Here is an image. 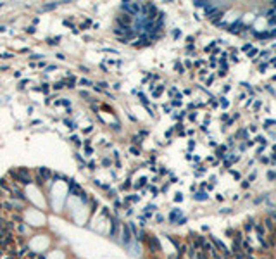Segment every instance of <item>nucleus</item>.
I'll use <instances>...</instances> for the list:
<instances>
[{
  "label": "nucleus",
  "mask_w": 276,
  "mask_h": 259,
  "mask_svg": "<svg viewBox=\"0 0 276 259\" xmlns=\"http://www.w3.org/2000/svg\"><path fill=\"white\" fill-rule=\"evenodd\" d=\"M145 245H147V251H148L150 256H157V254H161V251H162V245H161V240H159L157 235H150V233H148L147 240H145Z\"/></svg>",
  "instance_id": "obj_1"
},
{
  "label": "nucleus",
  "mask_w": 276,
  "mask_h": 259,
  "mask_svg": "<svg viewBox=\"0 0 276 259\" xmlns=\"http://www.w3.org/2000/svg\"><path fill=\"white\" fill-rule=\"evenodd\" d=\"M133 240H135V239H133V235H131V232H129L128 225H126V223H123V226H121V233H119L117 242H119L123 247H128Z\"/></svg>",
  "instance_id": "obj_2"
},
{
  "label": "nucleus",
  "mask_w": 276,
  "mask_h": 259,
  "mask_svg": "<svg viewBox=\"0 0 276 259\" xmlns=\"http://www.w3.org/2000/svg\"><path fill=\"white\" fill-rule=\"evenodd\" d=\"M12 175L18 178V182H21L22 185H28V183L33 182L31 176H29V173H28V169H24V168H21V169H18V171H12Z\"/></svg>",
  "instance_id": "obj_3"
},
{
  "label": "nucleus",
  "mask_w": 276,
  "mask_h": 259,
  "mask_svg": "<svg viewBox=\"0 0 276 259\" xmlns=\"http://www.w3.org/2000/svg\"><path fill=\"white\" fill-rule=\"evenodd\" d=\"M183 218H185V214H183V211H181L180 207L171 209V211H169V216H167V220H169L171 225H178V223L181 221Z\"/></svg>",
  "instance_id": "obj_4"
},
{
  "label": "nucleus",
  "mask_w": 276,
  "mask_h": 259,
  "mask_svg": "<svg viewBox=\"0 0 276 259\" xmlns=\"http://www.w3.org/2000/svg\"><path fill=\"white\" fill-rule=\"evenodd\" d=\"M262 225H264V228H266V232H268V233H273V235H275L276 223L273 221V218H271V216H264V220H262Z\"/></svg>",
  "instance_id": "obj_5"
},
{
  "label": "nucleus",
  "mask_w": 276,
  "mask_h": 259,
  "mask_svg": "<svg viewBox=\"0 0 276 259\" xmlns=\"http://www.w3.org/2000/svg\"><path fill=\"white\" fill-rule=\"evenodd\" d=\"M116 21H117L119 26H126V28H129V24L133 23V16H129V14H121V16L116 18Z\"/></svg>",
  "instance_id": "obj_6"
},
{
  "label": "nucleus",
  "mask_w": 276,
  "mask_h": 259,
  "mask_svg": "<svg viewBox=\"0 0 276 259\" xmlns=\"http://www.w3.org/2000/svg\"><path fill=\"white\" fill-rule=\"evenodd\" d=\"M228 31H230L231 35H238V33H242V19L235 21L233 24H230V26H228Z\"/></svg>",
  "instance_id": "obj_7"
},
{
  "label": "nucleus",
  "mask_w": 276,
  "mask_h": 259,
  "mask_svg": "<svg viewBox=\"0 0 276 259\" xmlns=\"http://www.w3.org/2000/svg\"><path fill=\"white\" fill-rule=\"evenodd\" d=\"M193 199H195V201H207V199H209V195H207V192H205V190L200 188L199 192H195V194H193Z\"/></svg>",
  "instance_id": "obj_8"
},
{
  "label": "nucleus",
  "mask_w": 276,
  "mask_h": 259,
  "mask_svg": "<svg viewBox=\"0 0 276 259\" xmlns=\"http://www.w3.org/2000/svg\"><path fill=\"white\" fill-rule=\"evenodd\" d=\"M18 232L19 233H21V237H22V235H26V233H31V230H29V228H28V223H18Z\"/></svg>",
  "instance_id": "obj_9"
},
{
  "label": "nucleus",
  "mask_w": 276,
  "mask_h": 259,
  "mask_svg": "<svg viewBox=\"0 0 276 259\" xmlns=\"http://www.w3.org/2000/svg\"><path fill=\"white\" fill-rule=\"evenodd\" d=\"M252 35L256 38H259V40H268V38H271V33H269V31H254V30H252Z\"/></svg>",
  "instance_id": "obj_10"
},
{
  "label": "nucleus",
  "mask_w": 276,
  "mask_h": 259,
  "mask_svg": "<svg viewBox=\"0 0 276 259\" xmlns=\"http://www.w3.org/2000/svg\"><path fill=\"white\" fill-rule=\"evenodd\" d=\"M38 173H40V178H43V180H48V178L52 176V171H50L48 168H40Z\"/></svg>",
  "instance_id": "obj_11"
},
{
  "label": "nucleus",
  "mask_w": 276,
  "mask_h": 259,
  "mask_svg": "<svg viewBox=\"0 0 276 259\" xmlns=\"http://www.w3.org/2000/svg\"><path fill=\"white\" fill-rule=\"evenodd\" d=\"M235 233H237V230H235V228H226V230H224V235H226L228 239H233V237H235Z\"/></svg>",
  "instance_id": "obj_12"
},
{
  "label": "nucleus",
  "mask_w": 276,
  "mask_h": 259,
  "mask_svg": "<svg viewBox=\"0 0 276 259\" xmlns=\"http://www.w3.org/2000/svg\"><path fill=\"white\" fill-rule=\"evenodd\" d=\"M138 202V201H140V195H128V197H126V202Z\"/></svg>",
  "instance_id": "obj_13"
},
{
  "label": "nucleus",
  "mask_w": 276,
  "mask_h": 259,
  "mask_svg": "<svg viewBox=\"0 0 276 259\" xmlns=\"http://www.w3.org/2000/svg\"><path fill=\"white\" fill-rule=\"evenodd\" d=\"M211 5V2H195V7H202V9H207Z\"/></svg>",
  "instance_id": "obj_14"
},
{
  "label": "nucleus",
  "mask_w": 276,
  "mask_h": 259,
  "mask_svg": "<svg viewBox=\"0 0 276 259\" xmlns=\"http://www.w3.org/2000/svg\"><path fill=\"white\" fill-rule=\"evenodd\" d=\"M254 140H256V142H259V144H261V145H266V138H264V137H262V135H257V137H256V138H254Z\"/></svg>",
  "instance_id": "obj_15"
},
{
  "label": "nucleus",
  "mask_w": 276,
  "mask_h": 259,
  "mask_svg": "<svg viewBox=\"0 0 276 259\" xmlns=\"http://www.w3.org/2000/svg\"><path fill=\"white\" fill-rule=\"evenodd\" d=\"M133 144L140 145V144H142V135H135V137H133Z\"/></svg>",
  "instance_id": "obj_16"
},
{
  "label": "nucleus",
  "mask_w": 276,
  "mask_h": 259,
  "mask_svg": "<svg viewBox=\"0 0 276 259\" xmlns=\"http://www.w3.org/2000/svg\"><path fill=\"white\" fill-rule=\"evenodd\" d=\"M59 40H60V38L55 37V38H48L47 42H48V45H57V43H59Z\"/></svg>",
  "instance_id": "obj_17"
},
{
  "label": "nucleus",
  "mask_w": 276,
  "mask_h": 259,
  "mask_svg": "<svg viewBox=\"0 0 276 259\" xmlns=\"http://www.w3.org/2000/svg\"><path fill=\"white\" fill-rule=\"evenodd\" d=\"M57 5H59V2H55V4H48V5H45L43 9H45V11H52V9H55Z\"/></svg>",
  "instance_id": "obj_18"
},
{
  "label": "nucleus",
  "mask_w": 276,
  "mask_h": 259,
  "mask_svg": "<svg viewBox=\"0 0 276 259\" xmlns=\"http://www.w3.org/2000/svg\"><path fill=\"white\" fill-rule=\"evenodd\" d=\"M155 221L159 223V225H162V223H164V216H162V214H159V213H157V214H155Z\"/></svg>",
  "instance_id": "obj_19"
},
{
  "label": "nucleus",
  "mask_w": 276,
  "mask_h": 259,
  "mask_svg": "<svg viewBox=\"0 0 276 259\" xmlns=\"http://www.w3.org/2000/svg\"><path fill=\"white\" fill-rule=\"evenodd\" d=\"M268 180H269V182L276 180V171H269V173H268Z\"/></svg>",
  "instance_id": "obj_20"
},
{
  "label": "nucleus",
  "mask_w": 276,
  "mask_h": 259,
  "mask_svg": "<svg viewBox=\"0 0 276 259\" xmlns=\"http://www.w3.org/2000/svg\"><path fill=\"white\" fill-rule=\"evenodd\" d=\"M79 83H81V85H83V87H90V85H93L92 81H90V80H86V78H83V80H81V81H79Z\"/></svg>",
  "instance_id": "obj_21"
},
{
  "label": "nucleus",
  "mask_w": 276,
  "mask_h": 259,
  "mask_svg": "<svg viewBox=\"0 0 276 259\" xmlns=\"http://www.w3.org/2000/svg\"><path fill=\"white\" fill-rule=\"evenodd\" d=\"M176 69H178V73H180V74H183V73H185V68L181 66V64H180V62H176Z\"/></svg>",
  "instance_id": "obj_22"
},
{
  "label": "nucleus",
  "mask_w": 276,
  "mask_h": 259,
  "mask_svg": "<svg viewBox=\"0 0 276 259\" xmlns=\"http://www.w3.org/2000/svg\"><path fill=\"white\" fill-rule=\"evenodd\" d=\"M62 87H64V81H57V83L54 85V88H55V90H60Z\"/></svg>",
  "instance_id": "obj_23"
},
{
  "label": "nucleus",
  "mask_w": 276,
  "mask_h": 259,
  "mask_svg": "<svg viewBox=\"0 0 276 259\" xmlns=\"http://www.w3.org/2000/svg\"><path fill=\"white\" fill-rule=\"evenodd\" d=\"M129 152H131L133 156H140V150H138L136 147H131V149H129Z\"/></svg>",
  "instance_id": "obj_24"
},
{
  "label": "nucleus",
  "mask_w": 276,
  "mask_h": 259,
  "mask_svg": "<svg viewBox=\"0 0 276 259\" xmlns=\"http://www.w3.org/2000/svg\"><path fill=\"white\" fill-rule=\"evenodd\" d=\"M230 213H231V209H228V207H223L219 211V214H230Z\"/></svg>",
  "instance_id": "obj_25"
},
{
  "label": "nucleus",
  "mask_w": 276,
  "mask_h": 259,
  "mask_svg": "<svg viewBox=\"0 0 276 259\" xmlns=\"http://www.w3.org/2000/svg\"><path fill=\"white\" fill-rule=\"evenodd\" d=\"M5 220H4V218H0V232H2V230H5Z\"/></svg>",
  "instance_id": "obj_26"
},
{
  "label": "nucleus",
  "mask_w": 276,
  "mask_h": 259,
  "mask_svg": "<svg viewBox=\"0 0 276 259\" xmlns=\"http://www.w3.org/2000/svg\"><path fill=\"white\" fill-rule=\"evenodd\" d=\"M221 106H223V107H228V100H226V99H224V97H221Z\"/></svg>",
  "instance_id": "obj_27"
},
{
  "label": "nucleus",
  "mask_w": 276,
  "mask_h": 259,
  "mask_svg": "<svg viewBox=\"0 0 276 259\" xmlns=\"http://www.w3.org/2000/svg\"><path fill=\"white\" fill-rule=\"evenodd\" d=\"M249 185H250L249 180H243V182H242V188H249Z\"/></svg>",
  "instance_id": "obj_28"
},
{
  "label": "nucleus",
  "mask_w": 276,
  "mask_h": 259,
  "mask_svg": "<svg viewBox=\"0 0 276 259\" xmlns=\"http://www.w3.org/2000/svg\"><path fill=\"white\" fill-rule=\"evenodd\" d=\"M129 187H131V183H129V180H128L126 183H123V185H121V188H123V190H128Z\"/></svg>",
  "instance_id": "obj_29"
},
{
  "label": "nucleus",
  "mask_w": 276,
  "mask_h": 259,
  "mask_svg": "<svg viewBox=\"0 0 276 259\" xmlns=\"http://www.w3.org/2000/svg\"><path fill=\"white\" fill-rule=\"evenodd\" d=\"M40 90H41V92H45V93H47V92H48V85H47V83H43Z\"/></svg>",
  "instance_id": "obj_30"
},
{
  "label": "nucleus",
  "mask_w": 276,
  "mask_h": 259,
  "mask_svg": "<svg viewBox=\"0 0 276 259\" xmlns=\"http://www.w3.org/2000/svg\"><path fill=\"white\" fill-rule=\"evenodd\" d=\"M173 37H174V38H180V37H181L180 30H174V31H173Z\"/></svg>",
  "instance_id": "obj_31"
},
{
  "label": "nucleus",
  "mask_w": 276,
  "mask_h": 259,
  "mask_svg": "<svg viewBox=\"0 0 276 259\" xmlns=\"http://www.w3.org/2000/svg\"><path fill=\"white\" fill-rule=\"evenodd\" d=\"M254 56H257V50H256V49H250V52H249V57H254Z\"/></svg>",
  "instance_id": "obj_32"
},
{
  "label": "nucleus",
  "mask_w": 276,
  "mask_h": 259,
  "mask_svg": "<svg viewBox=\"0 0 276 259\" xmlns=\"http://www.w3.org/2000/svg\"><path fill=\"white\" fill-rule=\"evenodd\" d=\"M66 125H67V126H69V128H76V123H74V121H73V123H71V121H66Z\"/></svg>",
  "instance_id": "obj_33"
},
{
  "label": "nucleus",
  "mask_w": 276,
  "mask_h": 259,
  "mask_svg": "<svg viewBox=\"0 0 276 259\" xmlns=\"http://www.w3.org/2000/svg\"><path fill=\"white\" fill-rule=\"evenodd\" d=\"M269 54H271L269 50H266V52H262V54H261V59H266V57L269 56Z\"/></svg>",
  "instance_id": "obj_34"
},
{
  "label": "nucleus",
  "mask_w": 276,
  "mask_h": 259,
  "mask_svg": "<svg viewBox=\"0 0 276 259\" xmlns=\"http://www.w3.org/2000/svg\"><path fill=\"white\" fill-rule=\"evenodd\" d=\"M0 187H2V188H9V185L5 183V180H0Z\"/></svg>",
  "instance_id": "obj_35"
},
{
  "label": "nucleus",
  "mask_w": 276,
  "mask_h": 259,
  "mask_svg": "<svg viewBox=\"0 0 276 259\" xmlns=\"http://www.w3.org/2000/svg\"><path fill=\"white\" fill-rule=\"evenodd\" d=\"M242 50H249V52H250V43H247V45H243V47H242Z\"/></svg>",
  "instance_id": "obj_36"
},
{
  "label": "nucleus",
  "mask_w": 276,
  "mask_h": 259,
  "mask_svg": "<svg viewBox=\"0 0 276 259\" xmlns=\"http://www.w3.org/2000/svg\"><path fill=\"white\" fill-rule=\"evenodd\" d=\"M211 106H212V107H218V106H219V102H218V100H211Z\"/></svg>",
  "instance_id": "obj_37"
},
{
  "label": "nucleus",
  "mask_w": 276,
  "mask_h": 259,
  "mask_svg": "<svg viewBox=\"0 0 276 259\" xmlns=\"http://www.w3.org/2000/svg\"><path fill=\"white\" fill-rule=\"evenodd\" d=\"M183 201V197H181V194H176V202H181Z\"/></svg>",
  "instance_id": "obj_38"
},
{
  "label": "nucleus",
  "mask_w": 276,
  "mask_h": 259,
  "mask_svg": "<svg viewBox=\"0 0 276 259\" xmlns=\"http://www.w3.org/2000/svg\"><path fill=\"white\" fill-rule=\"evenodd\" d=\"M98 85H100V87H102V88H107V87H109V85H107V83H105V81H100V83H98Z\"/></svg>",
  "instance_id": "obj_39"
},
{
  "label": "nucleus",
  "mask_w": 276,
  "mask_h": 259,
  "mask_svg": "<svg viewBox=\"0 0 276 259\" xmlns=\"http://www.w3.org/2000/svg\"><path fill=\"white\" fill-rule=\"evenodd\" d=\"M261 163H264V164H268V163H269V159H268V157H261Z\"/></svg>",
  "instance_id": "obj_40"
},
{
  "label": "nucleus",
  "mask_w": 276,
  "mask_h": 259,
  "mask_svg": "<svg viewBox=\"0 0 276 259\" xmlns=\"http://www.w3.org/2000/svg\"><path fill=\"white\" fill-rule=\"evenodd\" d=\"M261 106H262V104H261V100H257V102H256V106H254V107H256V111H257Z\"/></svg>",
  "instance_id": "obj_41"
},
{
  "label": "nucleus",
  "mask_w": 276,
  "mask_h": 259,
  "mask_svg": "<svg viewBox=\"0 0 276 259\" xmlns=\"http://www.w3.org/2000/svg\"><path fill=\"white\" fill-rule=\"evenodd\" d=\"M26 31H28V33H35V28H33V26H29V28H28Z\"/></svg>",
  "instance_id": "obj_42"
},
{
  "label": "nucleus",
  "mask_w": 276,
  "mask_h": 259,
  "mask_svg": "<svg viewBox=\"0 0 276 259\" xmlns=\"http://www.w3.org/2000/svg\"><path fill=\"white\" fill-rule=\"evenodd\" d=\"M266 68H268V64H261V66H259V69H261V71H264Z\"/></svg>",
  "instance_id": "obj_43"
},
{
  "label": "nucleus",
  "mask_w": 276,
  "mask_h": 259,
  "mask_svg": "<svg viewBox=\"0 0 276 259\" xmlns=\"http://www.w3.org/2000/svg\"><path fill=\"white\" fill-rule=\"evenodd\" d=\"M231 61H233V62H238V57H237L235 54H233V56H231Z\"/></svg>",
  "instance_id": "obj_44"
},
{
  "label": "nucleus",
  "mask_w": 276,
  "mask_h": 259,
  "mask_svg": "<svg viewBox=\"0 0 276 259\" xmlns=\"http://www.w3.org/2000/svg\"><path fill=\"white\" fill-rule=\"evenodd\" d=\"M271 33V38H276V28H275V31H269Z\"/></svg>",
  "instance_id": "obj_45"
}]
</instances>
